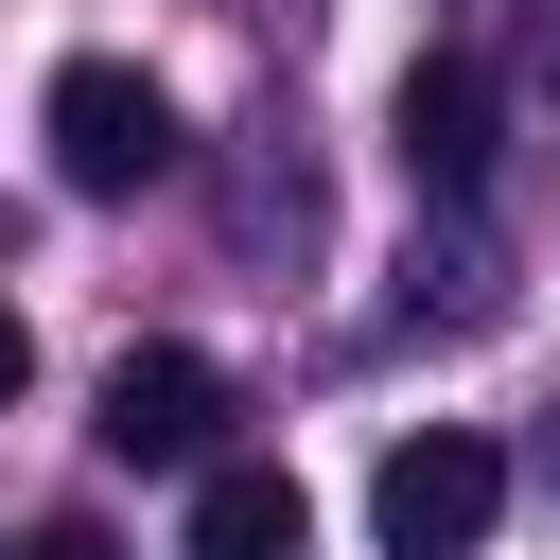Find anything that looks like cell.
<instances>
[{"instance_id": "6da1fadb", "label": "cell", "mask_w": 560, "mask_h": 560, "mask_svg": "<svg viewBox=\"0 0 560 560\" xmlns=\"http://www.w3.org/2000/svg\"><path fill=\"white\" fill-rule=\"evenodd\" d=\"M508 525V455L472 438V420H438V438H402L385 472H368V542L385 560H472Z\"/></svg>"}, {"instance_id": "7a4b0ae2", "label": "cell", "mask_w": 560, "mask_h": 560, "mask_svg": "<svg viewBox=\"0 0 560 560\" xmlns=\"http://www.w3.org/2000/svg\"><path fill=\"white\" fill-rule=\"evenodd\" d=\"M52 175H70V192H158V175H175V105H158V70L70 52V70H52Z\"/></svg>"}, {"instance_id": "3957f363", "label": "cell", "mask_w": 560, "mask_h": 560, "mask_svg": "<svg viewBox=\"0 0 560 560\" xmlns=\"http://www.w3.org/2000/svg\"><path fill=\"white\" fill-rule=\"evenodd\" d=\"M88 438H105L122 472H210V455H228V368H210V350H122Z\"/></svg>"}, {"instance_id": "277c9868", "label": "cell", "mask_w": 560, "mask_h": 560, "mask_svg": "<svg viewBox=\"0 0 560 560\" xmlns=\"http://www.w3.org/2000/svg\"><path fill=\"white\" fill-rule=\"evenodd\" d=\"M385 140H402V175H420L438 210H472V192H490V70H472V52H420L402 105H385Z\"/></svg>"}, {"instance_id": "5b68a950", "label": "cell", "mask_w": 560, "mask_h": 560, "mask_svg": "<svg viewBox=\"0 0 560 560\" xmlns=\"http://www.w3.org/2000/svg\"><path fill=\"white\" fill-rule=\"evenodd\" d=\"M298 542H315V508H298L280 455H210L192 472V560H298Z\"/></svg>"}, {"instance_id": "8992f818", "label": "cell", "mask_w": 560, "mask_h": 560, "mask_svg": "<svg viewBox=\"0 0 560 560\" xmlns=\"http://www.w3.org/2000/svg\"><path fill=\"white\" fill-rule=\"evenodd\" d=\"M0 560H122L105 525H35V542H0Z\"/></svg>"}, {"instance_id": "52a82bcc", "label": "cell", "mask_w": 560, "mask_h": 560, "mask_svg": "<svg viewBox=\"0 0 560 560\" xmlns=\"http://www.w3.org/2000/svg\"><path fill=\"white\" fill-rule=\"evenodd\" d=\"M18 385H35V332H18V315H0V402H18Z\"/></svg>"}, {"instance_id": "ba28073f", "label": "cell", "mask_w": 560, "mask_h": 560, "mask_svg": "<svg viewBox=\"0 0 560 560\" xmlns=\"http://www.w3.org/2000/svg\"><path fill=\"white\" fill-rule=\"evenodd\" d=\"M542 70H560V18H542Z\"/></svg>"}]
</instances>
